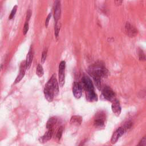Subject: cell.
<instances>
[{
  "label": "cell",
  "instance_id": "ffe728a7",
  "mask_svg": "<svg viewBox=\"0 0 146 146\" xmlns=\"http://www.w3.org/2000/svg\"><path fill=\"white\" fill-rule=\"evenodd\" d=\"M94 81H95V84L96 86V87L99 89V90H100L101 88V87H102V82H101V78H98V77H96V76H94L92 77Z\"/></svg>",
  "mask_w": 146,
  "mask_h": 146
},
{
  "label": "cell",
  "instance_id": "7402d4cb",
  "mask_svg": "<svg viewBox=\"0 0 146 146\" xmlns=\"http://www.w3.org/2000/svg\"><path fill=\"white\" fill-rule=\"evenodd\" d=\"M59 30H60L59 25L58 24V22H56L55 25V28H54V34H55V36L56 39H58V38Z\"/></svg>",
  "mask_w": 146,
  "mask_h": 146
},
{
  "label": "cell",
  "instance_id": "e0dca14e",
  "mask_svg": "<svg viewBox=\"0 0 146 146\" xmlns=\"http://www.w3.org/2000/svg\"><path fill=\"white\" fill-rule=\"evenodd\" d=\"M53 133H54V129H53V128L48 129L47 132L42 136V141L45 142V141H47L50 140L51 139Z\"/></svg>",
  "mask_w": 146,
  "mask_h": 146
},
{
  "label": "cell",
  "instance_id": "7c38bea8",
  "mask_svg": "<svg viewBox=\"0 0 146 146\" xmlns=\"http://www.w3.org/2000/svg\"><path fill=\"white\" fill-rule=\"evenodd\" d=\"M60 1H56L55 3V7H54V21L56 22H58L60 15Z\"/></svg>",
  "mask_w": 146,
  "mask_h": 146
},
{
  "label": "cell",
  "instance_id": "44dd1931",
  "mask_svg": "<svg viewBox=\"0 0 146 146\" xmlns=\"http://www.w3.org/2000/svg\"><path fill=\"white\" fill-rule=\"evenodd\" d=\"M63 127L62 126H61L58 129L56 134V137L58 140L60 139V138L62 136V134H63Z\"/></svg>",
  "mask_w": 146,
  "mask_h": 146
},
{
  "label": "cell",
  "instance_id": "d4e9b609",
  "mask_svg": "<svg viewBox=\"0 0 146 146\" xmlns=\"http://www.w3.org/2000/svg\"><path fill=\"white\" fill-rule=\"evenodd\" d=\"M47 50L46 49L44 50L42 52V58H41V62H42V63H44V62L46 61V57H47Z\"/></svg>",
  "mask_w": 146,
  "mask_h": 146
},
{
  "label": "cell",
  "instance_id": "8992f818",
  "mask_svg": "<svg viewBox=\"0 0 146 146\" xmlns=\"http://www.w3.org/2000/svg\"><path fill=\"white\" fill-rule=\"evenodd\" d=\"M72 93L76 99H79L82 96V85L79 83L74 82L72 86Z\"/></svg>",
  "mask_w": 146,
  "mask_h": 146
},
{
  "label": "cell",
  "instance_id": "5b68a950",
  "mask_svg": "<svg viewBox=\"0 0 146 146\" xmlns=\"http://www.w3.org/2000/svg\"><path fill=\"white\" fill-rule=\"evenodd\" d=\"M82 84L83 88L86 91L94 90L93 83L91 79L87 76H84L82 79Z\"/></svg>",
  "mask_w": 146,
  "mask_h": 146
},
{
  "label": "cell",
  "instance_id": "5bb4252c",
  "mask_svg": "<svg viewBox=\"0 0 146 146\" xmlns=\"http://www.w3.org/2000/svg\"><path fill=\"white\" fill-rule=\"evenodd\" d=\"M86 96L88 101L93 102L98 100V96L96 94L94 90H88L86 91Z\"/></svg>",
  "mask_w": 146,
  "mask_h": 146
},
{
  "label": "cell",
  "instance_id": "4dcf8cb0",
  "mask_svg": "<svg viewBox=\"0 0 146 146\" xmlns=\"http://www.w3.org/2000/svg\"><path fill=\"white\" fill-rule=\"evenodd\" d=\"M85 143H86V140L82 141H81V143L79 144V146H84V144H85Z\"/></svg>",
  "mask_w": 146,
  "mask_h": 146
},
{
  "label": "cell",
  "instance_id": "6da1fadb",
  "mask_svg": "<svg viewBox=\"0 0 146 146\" xmlns=\"http://www.w3.org/2000/svg\"><path fill=\"white\" fill-rule=\"evenodd\" d=\"M88 72L92 77L96 76L100 78L106 77L108 74V70L101 62H96L91 65L88 68Z\"/></svg>",
  "mask_w": 146,
  "mask_h": 146
},
{
  "label": "cell",
  "instance_id": "cb8c5ba5",
  "mask_svg": "<svg viewBox=\"0 0 146 146\" xmlns=\"http://www.w3.org/2000/svg\"><path fill=\"white\" fill-rule=\"evenodd\" d=\"M17 6L15 5V6H14V7L13 8V9L11 11V13H10V16L9 17V19H12L14 17V16L15 15V13H16V11H17Z\"/></svg>",
  "mask_w": 146,
  "mask_h": 146
},
{
  "label": "cell",
  "instance_id": "f1b7e54d",
  "mask_svg": "<svg viewBox=\"0 0 146 146\" xmlns=\"http://www.w3.org/2000/svg\"><path fill=\"white\" fill-rule=\"evenodd\" d=\"M31 12L30 10H28L27 11V14H26V22H29V21L30 20V18L31 17Z\"/></svg>",
  "mask_w": 146,
  "mask_h": 146
},
{
  "label": "cell",
  "instance_id": "ac0fdd59",
  "mask_svg": "<svg viewBox=\"0 0 146 146\" xmlns=\"http://www.w3.org/2000/svg\"><path fill=\"white\" fill-rule=\"evenodd\" d=\"M56 123V119L55 117H51L50 118L46 124V128L48 129L50 128H52L54 125Z\"/></svg>",
  "mask_w": 146,
  "mask_h": 146
},
{
  "label": "cell",
  "instance_id": "7a4b0ae2",
  "mask_svg": "<svg viewBox=\"0 0 146 146\" xmlns=\"http://www.w3.org/2000/svg\"><path fill=\"white\" fill-rule=\"evenodd\" d=\"M44 94L46 100L48 102H51L53 100L54 93V89H53L52 82L50 79L45 85V87L44 88Z\"/></svg>",
  "mask_w": 146,
  "mask_h": 146
},
{
  "label": "cell",
  "instance_id": "603a6c76",
  "mask_svg": "<svg viewBox=\"0 0 146 146\" xmlns=\"http://www.w3.org/2000/svg\"><path fill=\"white\" fill-rule=\"evenodd\" d=\"M138 54H139V60H140L144 61V60H145V54H144V52H143V51L142 50L140 49V50H139Z\"/></svg>",
  "mask_w": 146,
  "mask_h": 146
},
{
  "label": "cell",
  "instance_id": "4fadbf2b",
  "mask_svg": "<svg viewBox=\"0 0 146 146\" xmlns=\"http://www.w3.org/2000/svg\"><path fill=\"white\" fill-rule=\"evenodd\" d=\"M33 58V47H30L25 60V64H26V69L28 70L30 68L32 63Z\"/></svg>",
  "mask_w": 146,
  "mask_h": 146
},
{
  "label": "cell",
  "instance_id": "f546056e",
  "mask_svg": "<svg viewBox=\"0 0 146 146\" xmlns=\"http://www.w3.org/2000/svg\"><path fill=\"white\" fill-rule=\"evenodd\" d=\"M123 3V1H115V3L116 5H121Z\"/></svg>",
  "mask_w": 146,
  "mask_h": 146
},
{
  "label": "cell",
  "instance_id": "4316f807",
  "mask_svg": "<svg viewBox=\"0 0 146 146\" xmlns=\"http://www.w3.org/2000/svg\"><path fill=\"white\" fill-rule=\"evenodd\" d=\"M136 146H146V138L144 136L139 141V144Z\"/></svg>",
  "mask_w": 146,
  "mask_h": 146
},
{
  "label": "cell",
  "instance_id": "2e32d148",
  "mask_svg": "<svg viewBox=\"0 0 146 146\" xmlns=\"http://www.w3.org/2000/svg\"><path fill=\"white\" fill-rule=\"evenodd\" d=\"M82 121V118L80 116L74 115L71 117L70 119V123L73 125L79 126L81 124Z\"/></svg>",
  "mask_w": 146,
  "mask_h": 146
},
{
  "label": "cell",
  "instance_id": "3957f363",
  "mask_svg": "<svg viewBox=\"0 0 146 146\" xmlns=\"http://www.w3.org/2000/svg\"><path fill=\"white\" fill-rule=\"evenodd\" d=\"M106 120V114L103 111H100L95 115L94 124L96 128H102L104 125Z\"/></svg>",
  "mask_w": 146,
  "mask_h": 146
},
{
  "label": "cell",
  "instance_id": "277c9868",
  "mask_svg": "<svg viewBox=\"0 0 146 146\" xmlns=\"http://www.w3.org/2000/svg\"><path fill=\"white\" fill-rule=\"evenodd\" d=\"M65 67H66V62L64 60H62L60 62L59 65V84L60 87H62L64 84L65 82Z\"/></svg>",
  "mask_w": 146,
  "mask_h": 146
},
{
  "label": "cell",
  "instance_id": "30bf717a",
  "mask_svg": "<svg viewBox=\"0 0 146 146\" xmlns=\"http://www.w3.org/2000/svg\"><path fill=\"white\" fill-rule=\"evenodd\" d=\"M26 64H25V61L22 62L21 64L20 67H19V74L17 75L15 81H14V84H17L19 83L23 78L25 74V71H26Z\"/></svg>",
  "mask_w": 146,
  "mask_h": 146
},
{
  "label": "cell",
  "instance_id": "484cf974",
  "mask_svg": "<svg viewBox=\"0 0 146 146\" xmlns=\"http://www.w3.org/2000/svg\"><path fill=\"white\" fill-rule=\"evenodd\" d=\"M29 23L27 22H26L25 25H24V26H23V33L24 35H26L28 31H29Z\"/></svg>",
  "mask_w": 146,
  "mask_h": 146
},
{
  "label": "cell",
  "instance_id": "9c48e42d",
  "mask_svg": "<svg viewBox=\"0 0 146 146\" xmlns=\"http://www.w3.org/2000/svg\"><path fill=\"white\" fill-rule=\"evenodd\" d=\"M124 129L123 127H119L113 133L111 139V142L112 144H115L117 142L118 139L123 135L124 133Z\"/></svg>",
  "mask_w": 146,
  "mask_h": 146
},
{
  "label": "cell",
  "instance_id": "9a60e30c",
  "mask_svg": "<svg viewBox=\"0 0 146 146\" xmlns=\"http://www.w3.org/2000/svg\"><path fill=\"white\" fill-rule=\"evenodd\" d=\"M50 79H51V80L52 82V86H53L54 96H56L59 93V85H58V83L57 82L56 78L55 77V75L53 74L51 76Z\"/></svg>",
  "mask_w": 146,
  "mask_h": 146
},
{
  "label": "cell",
  "instance_id": "52a82bcc",
  "mask_svg": "<svg viewBox=\"0 0 146 146\" xmlns=\"http://www.w3.org/2000/svg\"><path fill=\"white\" fill-rule=\"evenodd\" d=\"M102 95L106 99L110 101L113 100L115 97V93L108 86L103 88L102 90Z\"/></svg>",
  "mask_w": 146,
  "mask_h": 146
},
{
  "label": "cell",
  "instance_id": "8fae6325",
  "mask_svg": "<svg viewBox=\"0 0 146 146\" xmlns=\"http://www.w3.org/2000/svg\"><path fill=\"white\" fill-rule=\"evenodd\" d=\"M111 109L114 115H116V116H119L120 115L121 108L120 103L118 100H115L113 101L111 106Z\"/></svg>",
  "mask_w": 146,
  "mask_h": 146
},
{
  "label": "cell",
  "instance_id": "ba28073f",
  "mask_svg": "<svg viewBox=\"0 0 146 146\" xmlns=\"http://www.w3.org/2000/svg\"><path fill=\"white\" fill-rule=\"evenodd\" d=\"M125 33L129 37H134L137 35V30L129 22H127L125 25Z\"/></svg>",
  "mask_w": 146,
  "mask_h": 146
},
{
  "label": "cell",
  "instance_id": "d6986e66",
  "mask_svg": "<svg viewBox=\"0 0 146 146\" xmlns=\"http://www.w3.org/2000/svg\"><path fill=\"white\" fill-rule=\"evenodd\" d=\"M36 74L38 77H42L44 74V71L42 66L40 64H38L36 69Z\"/></svg>",
  "mask_w": 146,
  "mask_h": 146
},
{
  "label": "cell",
  "instance_id": "83f0119b",
  "mask_svg": "<svg viewBox=\"0 0 146 146\" xmlns=\"http://www.w3.org/2000/svg\"><path fill=\"white\" fill-rule=\"evenodd\" d=\"M51 17V13L48 14V15H47V17L46 18V21H45V26H46V27H47L48 26V23H49V21L50 20Z\"/></svg>",
  "mask_w": 146,
  "mask_h": 146
}]
</instances>
